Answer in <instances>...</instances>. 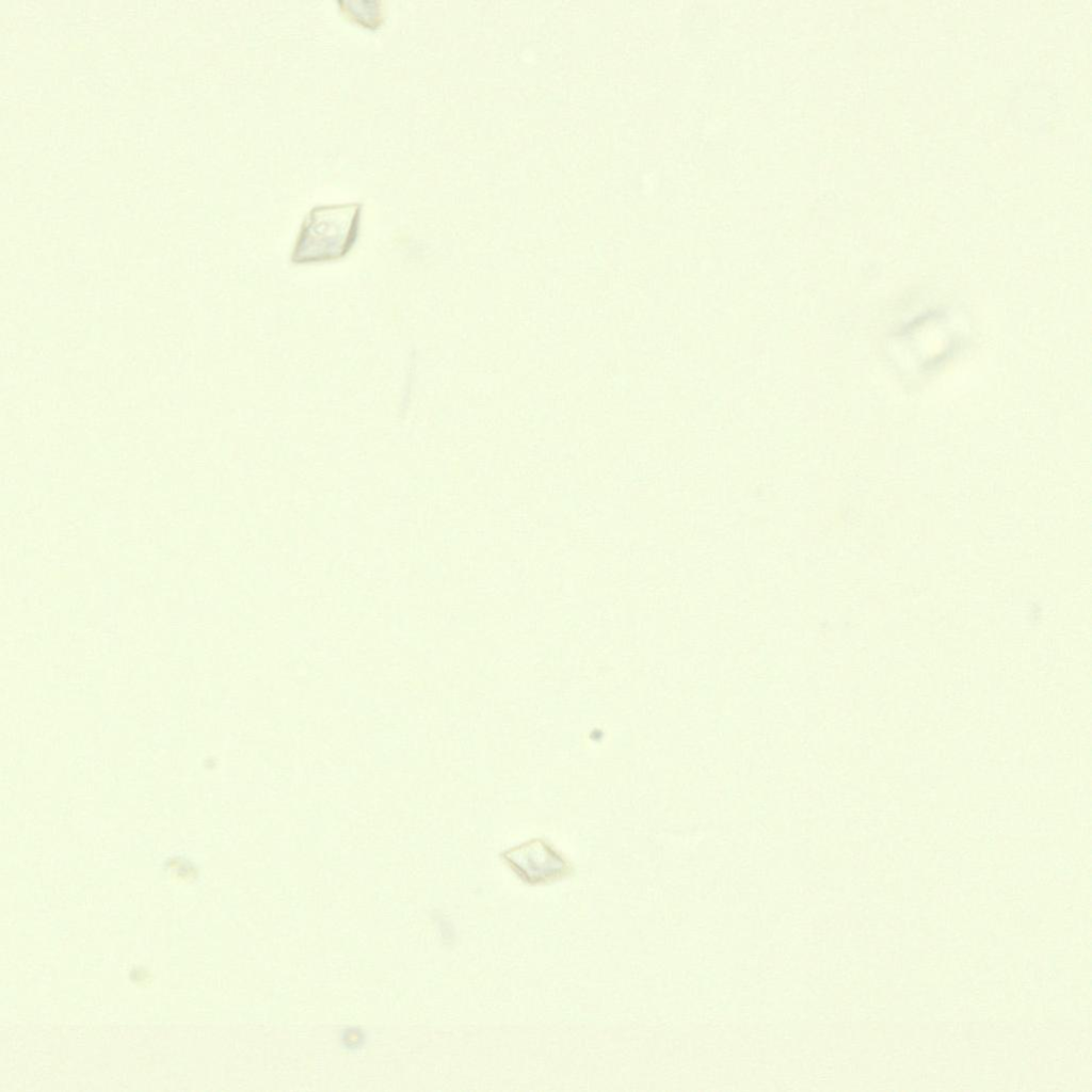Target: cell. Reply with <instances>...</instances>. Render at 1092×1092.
Returning a JSON list of instances; mask_svg holds the SVG:
<instances>
[{
  "mask_svg": "<svg viewBox=\"0 0 1092 1092\" xmlns=\"http://www.w3.org/2000/svg\"><path fill=\"white\" fill-rule=\"evenodd\" d=\"M502 860L528 884H543L567 877L572 865L548 840L532 838L501 853Z\"/></svg>",
  "mask_w": 1092,
  "mask_h": 1092,
  "instance_id": "cell-1",
  "label": "cell"
}]
</instances>
